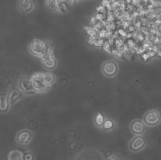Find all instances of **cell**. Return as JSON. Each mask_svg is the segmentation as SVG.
Here are the masks:
<instances>
[{"mask_svg":"<svg viewBox=\"0 0 161 160\" xmlns=\"http://www.w3.org/2000/svg\"><path fill=\"white\" fill-rule=\"evenodd\" d=\"M33 138V133L30 130L24 129L17 132L16 137V142L20 145H29Z\"/></svg>","mask_w":161,"mask_h":160,"instance_id":"obj_1","label":"cell"},{"mask_svg":"<svg viewBox=\"0 0 161 160\" xmlns=\"http://www.w3.org/2000/svg\"><path fill=\"white\" fill-rule=\"evenodd\" d=\"M144 120L147 126H156L161 121V113L155 110L149 111L144 116Z\"/></svg>","mask_w":161,"mask_h":160,"instance_id":"obj_2","label":"cell"},{"mask_svg":"<svg viewBox=\"0 0 161 160\" xmlns=\"http://www.w3.org/2000/svg\"><path fill=\"white\" fill-rule=\"evenodd\" d=\"M146 144V141L144 137L137 136L131 141L129 144V148L132 151L137 152L144 148Z\"/></svg>","mask_w":161,"mask_h":160,"instance_id":"obj_3","label":"cell"},{"mask_svg":"<svg viewBox=\"0 0 161 160\" xmlns=\"http://www.w3.org/2000/svg\"><path fill=\"white\" fill-rule=\"evenodd\" d=\"M130 128L131 131L134 134H141L145 131L146 126L141 120H136L131 123Z\"/></svg>","mask_w":161,"mask_h":160,"instance_id":"obj_4","label":"cell"},{"mask_svg":"<svg viewBox=\"0 0 161 160\" xmlns=\"http://www.w3.org/2000/svg\"><path fill=\"white\" fill-rule=\"evenodd\" d=\"M8 160H23V153L18 150H12L8 155Z\"/></svg>","mask_w":161,"mask_h":160,"instance_id":"obj_5","label":"cell"},{"mask_svg":"<svg viewBox=\"0 0 161 160\" xmlns=\"http://www.w3.org/2000/svg\"><path fill=\"white\" fill-rule=\"evenodd\" d=\"M105 118L102 114L98 113L94 117V123L95 126L99 128H102L105 121Z\"/></svg>","mask_w":161,"mask_h":160,"instance_id":"obj_6","label":"cell"},{"mask_svg":"<svg viewBox=\"0 0 161 160\" xmlns=\"http://www.w3.org/2000/svg\"><path fill=\"white\" fill-rule=\"evenodd\" d=\"M9 104L5 98H0V113H6L9 110Z\"/></svg>","mask_w":161,"mask_h":160,"instance_id":"obj_7","label":"cell"},{"mask_svg":"<svg viewBox=\"0 0 161 160\" xmlns=\"http://www.w3.org/2000/svg\"><path fill=\"white\" fill-rule=\"evenodd\" d=\"M33 52L36 53L37 54H42L44 52V46L43 44H42L41 42L37 41L35 42V43L33 44Z\"/></svg>","mask_w":161,"mask_h":160,"instance_id":"obj_8","label":"cell"},{"mask_svg":"<svg viewBox=\"0 0 161 160\" xmlns=\"http://www.w3.org/2000/svg\"><path fill=\"white\" fill-rule=\"evenodd\" d=\"M115 68L116 67L115 66V64H113L111 62L107 63L104 66V72L108 75H112L115 72Z\"/></svg>","mask_w":161,"mask_h":160,"instance_id":"obj_9","label":"cell"},{"mask_svg":"<svg viewBox=\"0 0 161 160\" xmlns=\"http://www.w3.org/2000/svg\"><path fill=\"white\" fill-rule=\"evenodd\" d=\"M114 125V122L111 119H107L105 121L102 128L104 130L109 131V130H111V129H112V128H113Z\"/></svg>","mask_w":161,"mask_h":160,"instance_id":"obj_10","label":"cell"},{"mask_svg":"<svg viewBox=\"0 0 161 160\" xmlns=\"http://www.w3.org/2000/svg\"><path fill=\"white\" fill-rule=\"evenodd\" d=\"M43 76L45 83L47 85V86H50L54 81V76H53L52 75L47 74Z\"/></svg>","mask_w":161,"mask_h":160,"instance_id":"obj_11","label":"cell"},{"mask_svg":"<svg viewBox=\"0 0 161 160\" xmlns=\"http://www.w3.org/2000/svg\"><path fill=\"white\" fill-rule=\"evenodd\" d=\"M23 160H35V156L31 151H26L23 153Z\"/></svg>","mask_w":161,"mask_h":160,"instance_id":"obj_12","label":"cell"},{"mask_svg":"<svg viewBox=\"0 0 161 160\" xmlns=\"http://www.w3.org/2000/svg\"><path fill=\"white\" fill-rule=\"evenodd\" d=\"M107 160H123L120 156L117 155H113L109 156Z\"/></svg>","mask_w":161,"mask_h":160,"instance_id":"obj_13","label":"cell"}]
</instances>
